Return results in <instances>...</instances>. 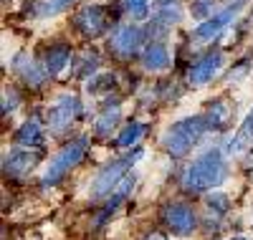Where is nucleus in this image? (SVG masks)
Returning <instances> with one entry per match:
<instances>
[{
    "mask_svg": "<svg viewBox=\"0 0 253 240\" xmlns=\"http://www.w3.org/2000/svg\"><path fill=\"white\" fill-rule=\"evenodd\" d=\"M71 3L74 0H41V3L36 5V15L38 18H53V15L63 13Z\"/></svg>",
    "mask_w": 253,
    "mask_h": 240,
    "instance_id": "nucleus-21",
    "label": "nucleus"
},
{
    "mask_svg": "<svg viewBox=\"0 0 253 240\" xmlns=\"http://www.w3.org/2000/svg\"><path fill=\"white\" fill-rule=\"evenodd\" d=\"M228 174V164L220 149H208L190 162L180 174V187L187 195H203L215 190Z\"/></svg>",
    "mask_w": 253,
    "mask_h": 240,
    "instance_id": "nucleus-1",
    "label": "nucleus"
},
{
    "mask_svg": "<svg viewBox=\"0 0 253 240\" xmlns=\"http://www.w3.org/2000/svg\"><path fill=\"white\" fill-rule=\"evenodd\" d=\"M230 210V198L225 192H218V190H213L205 198V212L208 215H213V220L218 223V217H223L225 212Z\"/></svg>",
    "mask_w": 253,
    "mask_h": 240,
    "instance_id": "nucleus-20",
    "label": "nucleus"
},
{
    "mask_svg": "<svg viewBox=\"0 0 253 240\" xmlns=\"http://www.w3.org/2000/svg\"><path fill=\"white\" fill-rule=\"evenodd\" d=\"M86 149H89V139L86 137H79L63 144L56 155L51 157V162L46 164L43 174H41V187H53L58 185L71 169H76L84 157H86Z\"/></svg>",
    "mask_w": 253,
    "mask_h": 240,
    "instance_id": "nucleus-3",
    "label": "nucleus"
},
{
    "mask_svg": "<svg viewBox=\"0 0 253 240\" xmlns=\"http://www.w3.org/2000/svg\"><path fill=\"white\" fill-rule=\"evenodd\" d=\"M142 155V149L137 152V155H129V157H124V160H114L109 164H104L96 174H94V180L89 185V200L91 202H99V200H109L117 185L129 174V167L134 164V160Z\"/></svg>",
    "mask_w": 253,
    "mask_h": 240,
    "instance_id": "nucleus-4",
    "label": "nucleus"
},
{
    "mask_svg": "<svg viewBox=\"0 0 253 240\" xmlns=\"http://www.w3.org/2000/svg\"><path fill=\"white\" fill-rule=\"evenodd\" d=\"M74 28L84 38H96L107 31V10L101 3H84L74 13Z\"/></svg>",
    "mask_w": 253,
    "mask_h": 240,
    "instance_id": "nucleus-10",
    "label": "nucleus"
},
{
    "mask_svg": "<svg viewBox=\"0 0 253 240\" xmlns=\"http://www.w3.org/2000/svg\"><path fill=\"white\" fill-rule=\"evenodd\" d=\"M205 119H208L210 129H215V132H225V129L233 124V119H236V104L230 99H225V96H218L215 101L208 104Z\"/></svg>",
    "mask_w": 253,
    "mask_h": 240,
    "instance_id": "nucleus-11",
    "label": "nucleus"
},
{
    "mask_svg": "<svg viewBox=\"0 0 253 240\" xmlns=\"http://www.w3.org/2000/svg\"><path fill=\"white\" fill-rule=\"evenodd\" d=\"M66 66H71V46L56 43V46H51L46 51V56H43V69L48 71V76H56Z\"/></svg>",
    "mask_w": 253,
    "mask_h": 240,
    "instance_id": "nucleus-15",
    "label": "nucleus"
},
{
    "mask_svg": "<svg viewBox=\"0 0 253 240\" xmlns=\"http://www.w3.org/2000/svg\"><path fill=\"white\" fill-rule=\"evenodd\" d=\"M243 3H246V0H233V3H228L225 10H218L215 15L205 18L203 23L193 33H190V40H195V43H210V40H215L220 33L228 31V26H233V20L241 13Z\"/></svg>",
    "mask_w": 253,
    "mask_h": 240,
    "instance_id": "nucleus-5",
    "label": "nucleus"
},
{
    "mask_svg": "<svg viewBox=\"0 0 253 240\" xmlns=\"http://www.w3.org/2000/svg\"><path fill=\"white\" fill-rule=\"evenodd\" d=\"M15 142L20 147H41L43 144V126H41L38 121H26L15 132Z\"/></svg>",
    "mask_w": 253,
    "mask_h": 240,
    "instance_id": "nucleus-18",
    "label": "nucleus"
},
{
    "mask_svg": "<svg viewBox=\"0 0 253 240\" xmlns=\"http://www.w3.org/2000/svg\"><path fill=\"white\" fill-rule=\"evenodd\" d=\"M109 53L119 61H129L139 53V46H144V31L139 26H117L107 40Z\"/></svg>",
    "mask_w": 253,
    "mask_h": 240,
    "instance_id": "nucleus-6",
    "label": "nucleus"
},
{
    "mask_svg": "<svg viewBox=\"0 0 253 240\" xmlns=\"http://www.w3.org/2000/svg\"><path fill=\"white\" fill-rule=\"evenodd\" d=\"M205 132H210L205 114H198V117H185V119L172 121L170 126L165 129L162 137H160V147H162L170 157L180 160V157L190 155V152L195 149V144L205 137Z\"/></svg>",
    "mask_w": 253,
    "mask_h": 240,
    "instance_id": "nucleus-2",
    "label": "nucleus"
},
{
    "mask_svg": "<svg viewBox=\"0 0 253 240\" xmlns=\"http://www.w3.org/2000/svg\"><path fill=\"white\" fill-rule=\"evenodd\" d=\"M38 164V155L31 149H13L10 155H5L3 160V172L10 177H26L31 174Z\"/></svg>",
    "mask_w": 253,
    "mask_h": 240,
    "instance_id": "nucleus-12",
    "label": "nucleus"
},
{
    "mask_svg": "<svg viewBox=\"0 0 253 240\" xmlns=\"http://www.w3.org/2000/svg\"><path fill=\"white\" fill-rule=\"evenodd\" d=\"M228 240H248V238H228Z\"/></svg>",
    "mask_w": 253,
    "mask_h": 240,
    "instance_id": "nucleus-25",
    "label": "nucleus"
},
{
    "mask_svg": "<svg viewBox=\"0 0 253 240\" xmlns=\"http://www.w3.org/2000/svg\"><path fill=\"white\" fill-rule=\"evenodd\" d=\"M119 119H122V106H119V101L107 104V106L99 112V117L94 119V132L101 134V137L112 134L114 129H117V124H119Z\"/></svg>",
    "mask_w": 253,
    "mask_h": 240,
    "instance_id": "nucleus-17",
    "label": "nucleus"
},
{
    "mask_svg": "<svg viewBox=\"0 0 253 240\" xmlns=\"http://www.w3.org/2000/svg\"><path fill=\"white\" fill-rule=\"evenodd\" d=\"M144 124H139V121H129V124H124L122 126V132L117 134V147L119 149H129V147H137L139 144V139L144 137Z\"/></svg>",
    "mask_w": 253,
    "mask_h": 240,
    "instance_id": "nucleus-19",
    "label": "nucleus"
},
{
    "mask_svg": "<svg viewBox=\"0 0 253 240\" xmlns=\"http://www.w3.org/2000/svg\"><path fill=\"white\" fill-rule=\"evenodd\" d=\"M162 220H165L167 230L180 238H187L198 230V212L187 202H170L162 212Z\"/></svg>",
    "mask_w": 253,
    "mask_h": 240,
    "instance_id": "nucleus-9",
    "label": "nucleus"
},
{
    "mask_svg": "<svg viewBox=\"0 0 253 240\" xmlns=\"http://www.w3.org/2000/svg\"><path fill=\"white\" fill-rule=\"evenodd\" d=\"M122 13L132 20H142L150 13V0H122Z\"/></svg>",
    "mask_w": 253,
    "mask_h": 240,
    "instance_id": "nucleus-22",
    "label": "nucleus"
},
{
    "mask_svg": "<svg viewBox=\"0 0 253 240\" xmlns=\"http://www.w3.org/2000/svg\"><path fill=\"white\" fill-rule=\"evenodd\" d=\"M251 28H253V13H251Z\"/></svg>",
    "mask_w": 253,
    "mask_h": 240,
    "instance_id": "nucleus-26",
    "label": "nucleus"
},
{
    "mask_svg": "<svg viewBox=\"0 0 253 240\" xmlns=\"http://www.w3.org/2000/svg\"><path fill=\"white\" fill-rule=\"evenodd\" d=\"M253 149V112L243 119V124L236 129V134L230 137L228 147H225V155L230 157H238L243 152H251Z\"/></svg>",
    "mask_w": 253,
    "mask_h": 240,
    "instance_id": "nucleus-14",
    "label": "nucleus"
},
{
    "mask_svg": "<svg viewBox=\"0 0 253 240\" xmlns=\"http://www.w3.org/2000/svg\"><path fill=\"white\" fill-rule=\"evenodd\" d=\"M15 104H18V91L13 89V86H5L3 89V114L13 112Z\"/></svg>",
    "mask_w": 253,
    "mask_h": 240,
    "instance_id": "nucleus-23",
    "label": "nucleus"
},
{
    "mask_svg": "<svg viewBox=\"0 0 253 240\" xmlns=\"http://www.w3.org/2000/svg\"><path fill=\"white\" fill-rule=\"evenodd\" d=\"M81 114V101L74 94H61L46 112V124L51 132H66Z\"/></svg>",
    "mask_w": 253,
    "mask_h": 240,
    "instance_id": "nucleus-8",
    "label": "nucleus"
},
{
    "mask_svg": "<svg viewBox=\"0 0 253 240\" xmlns=\"http://www.w3.org/2000/svg\"><path fill=\"white\" fill-rule=\"evenodd\" d=\"M142 66L147 71H165L170 66V51L162 43H147L142 51Z\"/></svg>",
    "mask_w": 253,
    "mask_h": 240,
    "instance_id": "nucleus-16",
    "label": "nucleus"
},
{
    "mask_svg": "<svg viewBox=\"0 0 253 240\" xmlns=\"http://www.w3.org/2000/svg\"><path fill=\"white\" fill-rule=\"evenodd\" d=\"M223 69V51L220 48H210L200 53L187 69V83L193 89H203L205 83H210Z\"/></svg>",
    "mask_w": 253,
    "mask_h": 240,
    "instance_id": "nucleus-7",
    "label": "nucleus"
},
{
    "mask_svg": "<svg viewBox=\"0 0 253 240\" xmlns=\"http://www.w3.org/2000/svg\"><path fill=\"white\" fill-rule=\"evenodd\" d=\"M13 71L23 79V83L31 86V89H41V86L46 83V79H48V71L43 66H38V63L31 56H26V53L13 61Z\"/></svg>",
    "mask_w": 253,
    "mask_h": 240,
    "instance_id": "nucleus-13",
    "label": "nucleus"
},
{
    "mask_svg": "<svg viewBox=\"0 0 253 240\" xmlns=\"http://www.w3.org/2000/svg\"><path fill=\"white\" fill-rule=\"evenodd\" d=\"M144 240H170V238H167L165 233H160V230H155V233H150V235H147Z\"/></svg>",
    "mask_w": 253,
    "mask_h": 240,
    "instance_id": "nucleus-24",
    "label": "nucleus"
}]
</instances>
